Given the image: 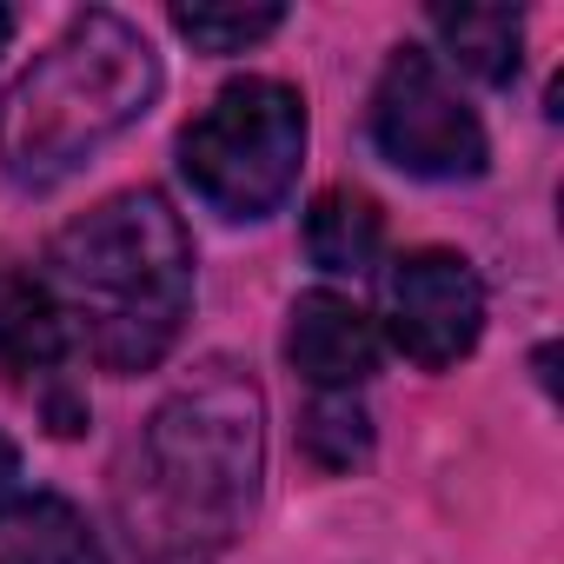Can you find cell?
<instances>
[{
    "mask_svg": "<svg viewBox=\"0 0 564 564\" xmlns=\"http://www.w3.org/2000/svg\"><path fill=\"white\" fill-rule=\"evenodd\" d=\"M173 28L199 54H246L286 28V8H173Z\"/></svg>",
    "mask_w": 564,
    "mask_h": 564,
    "instance_id": "cell-13",
    "label": "cell"
},
{
    "mask_svg": "<svg viewBox=\"0 0 564 564\" xmlns=\"http://www.w3.org/2000/svg\"><path fill=\"white\" fill-rule=\"evenodd\" d=\"M67 359H74V333L61 300L47 293V279L0 265V366L21 386H34V379H54Z\"/></svg>",
    "mask_w": 564,
    "mask_h": 564,
    "instance_id": "cell-8",
    "label": "cell"
},
{
    "mask_svg": "<svg viewBox=\"0 0 564 564\" xmlns=\"http://www.w3.org/2000/svg\"><path fill=\"white\" fill-rule=\"evenodd\" d=\"M160 100V54L153 41L87 8L61 28V41L14 80L0 107V173L28 193H47L74 180L100 147H113L127 127H140Z\"/></svg>",
    "mask_w": 564,
    "mask_h": 564,
    "instance_id": "cell-3",
    "label": "cell"
},
{
    "mask_svg": "<svg viewBox=\"0 0 564 564\" xmlns=\"http://www.w3.org/2000/svg\"><path fill=\"white\" fill-rule=\"evenodd\" d=\"M147 564H199V557H147Z\"/></svg>",
    "mask_w": 564,
    "mask_h": 564,
    "instance_id": "cell-16",
    "label": "cell"
},
{
    "mask_svg": "<svg viewBox=\"0 0 564 564\" xmlns=\"http://www.w3.org/2000/svg\"><path fill=\"white\" fill-rule=\"evenodd\" d=\"M425 21L465 74H478L485 87H511V74L524 61V14L518 8H432Z\"/></svg>",
    "mask_w": 564,
    "mask_h": 564,
    "instance_id": "cell-11",
    "label": "cell"
},
{
    "mask_svg": "<svg viewBox=\"0 0 564 564\" xmlns=\"http://www.w3.org/2000/svg\"><path fill=\"white\" fill-rule=\"evenodd\" d=\"M379 339L425 372L458 366L485 339V279L452 246H412L379 279Z\"/></svg>",
    "mask_w": 564,
    "mask_h": 564,
    "instance_id": "cell-6",
    "label": "cell"
},
{
    "mask_svg": "<svg viewBox=\"0 0 564 564\" xmlns=\"http://www.w3.org/2000/svg\"><path fill=\"white\" fill-rule=\"evenodd\" d=\"M21 498V452H14V438L0 432V511H8Z\"/></svg>",
    "mask_w": 564,
    "mask_h": 564,
    "instance_id": "cell-14",
    "label": "cell"
},
{
    "mask_svg": "<svg viewBox=\"0 0 564 564\" xmlns=\"http://www.w3.org/2000/svg\"><path fill=\"white\" fill-rule=\"evenodd\" d=\"M306 166V100L286 80L246 74L219 87L180 133V173L219 219H265Z\"/></svg>",
    "mask_w": 564,
    "mask_h": 564,
    "instance_id": "cell-4",
    "label": "cell"
},
{
    "mask_svg": "<svg viewBox=\"0 0 564 564\" xmlns=\"http://www.w3.org/2000/svg\"><path fill=\"white\" fill-rule=\"evenodd\" d=\"M372 147L412 173V180H478L491 147H485V120L471 113V100L452 87V74L438 67V54L425 47H392L379 80H372Z\"/></svg>",
    "mask_w": 564,
    "mask_h": 564,
    "instance_id": "cell-5",
    "label": "cell"
},
{
    "mask_svg": "<svg viewBox=\"0 0 564 564\" xmlns=\"http://www.w3.org/2000/svg\"><path fill=\"white\" fill-rule=\"evenodd\" d=\"M47 293L100 372H153L193 313V232L166 193L133 186L80 213L47 246Z\"/></svg>",
    "mask_w": 564,
    "mask_h": 564,
    "instance_id": "cell-1",
    "label": "cell"
},
{
    "mask_svg": "<svg viewBox=\"0 0 564 564\" xmlns=\"http://www.w3.org/2000/svg\"><path fill=\"white\" fill-rule=\"evenodd\" d=\"M0 564H107V557L94 524L67 498L34 491L0 511Z\"/></svg>",
    "mask_w": 564,
    "mask_h": 564,
    "instance_id": "cell-9",
    "label": "cell"
},
{
    "mask_svg": "<svg viewBox=\"0 0 564 564\" xmlns=\"http://www.w3.org/2000/svg\"><path fill=\"white\" fill-rule=\"evenodd\" d=\"M8 34H14V14H8V8H0V47H8Z\"/></svg>",
    "mask_w": 564,
    "mask_h": 564,
    "instance_id": "cell-15",
    "label": "cell"
},
{
    "mask_svg": "<svg viewBox=\"0 0 564 564\" xmlns=\"http://www.w3.org/2000/svg\"><path fill=\"white\" fill-rule=\"evenodd\" d=\"M300 452L319 471H352L372 452V419L352 392H313L306 419H300Z\"/></svg>",
    "mask_w": 564,
    "mask_h": 564,
    "instance_id": "cell-12",
    "label": "cell"
},
{
    "mask_svg": "<svg viewBox=\"0 0 564 564\" xmlns=\"http://www.w3.org/2000/svg\"><path fill=\"white\" fill-rule=\"evenodd\" d=\"M286 359L313 392H352L379 372V326L359 300H346L333 286H313V293L293 300Z\"/></svg>",
    "mask_w": 564,
    "mask_h": 564,
    "instance_id": "cell-7",
    "label": "cell"
},
{
    "mask_svg": "<svg viewBox=\"0 0 564 564\" xmlns=\"http://www.w3.org/2000/svg\"><path fill=\"white\" fill-rule=\"evenodd\" d=\"M306 252H313V265L319 272H372L379 265V252H386V213H379V199L372 193H359V186H326L313 206H306Z\"/></svg>",
    "mask_w": 564,
    "mask_h": 564,
    "instance_id": "cell-10",
    "label": "cell"
},
{
    "mask_svg": "<svg viewBox=\"0 0 564 564\" xmlns=\"http://www.w3.org/2000/svg\"><path fill=\"white\" fill-rule=\"evenodd\" d=\"M265 485V392L246 366L206 359L180 379L140 432V518L147 557H206L232 544Z\"/></svg>",
    "mask_w": 564,
    "mask_h": 564,
    "instance_id": "cell-2",
    "label": "cell"
}]
</instances>
